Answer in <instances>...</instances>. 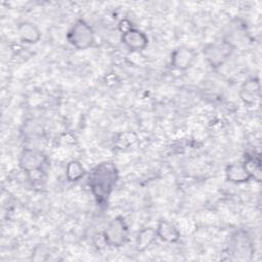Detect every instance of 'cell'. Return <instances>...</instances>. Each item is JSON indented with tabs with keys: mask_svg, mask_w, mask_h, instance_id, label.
Here are the masks:
<instances>
[{
	"mask_svg": "<svg viewBox=\"0 0 262 262\" xmlns=\"http://www.w3.org/2000/svg\"><path fill=\"white\" fill-rule=\"evenodd\" d=\"M119 172L112 162H102L96 165L88 175V184L96 202L100 205L107 202L117 181Z\"/></svg>",
	"mask_w": 262,
	"mask_h": 262,
	"instance_id": "6da1fadb",
	"label": "cell"
},
{
	"mask_svg": "<svg viewBox=\"0 0 262 262\" xmlns=\"http://www.w3.org/2000/svg\"><path fill=\"white\" fill-rule=\"evenodd\" d=\"M233 50V44L229 40L222 39L208 43L203 49V54L211 68L218 69L228 60Z\"/></svg>",
	"mask_w": 262,
	"mask_h": 262,
	"instance_id": "7a4b0ae2",
	"label": "cell"
},
{
	"mask_svg": "<svg viewBox=\"0 0 262 262\" xmlns=\"http://www.w3.org/2000/svg\"><path fill=\"white\" fill-rule=\"evenodd\" d=\"M95 35L91 26L82 18L77 19L67 34L68 42L78 50H85L94 43Z\"/></svg>",
	"mask_w": 262,
	"mask_h": 262,
	"instance_id": "3957f363",
	"label": "cell"
},
{
	"mask_svg": "<svg viewBox=\"0 0 262 262\" xmlns=\"http://www.w3.org/2000/svg\"><path fill=\"white\" fill-rule=\"evenodd\" d=\"M129 237V226L123 216L113 218L102 231L103 242L113 248L124 246Z\"/></svg>",
	"mask_w": 262,
	"mask_h": 262,
	"instance_id": "277c9868",
	"label": "cell"
},
{
	"mask_svg": "<svg viewBox=\"0 0 262 262\" xmlns=\"http://www.w3.org/2000/svg\"><path fill=\"white\" fill-rule=\"evenodd\" d=\"M254 252V244L246 231L238 230L232 234L229 242V253L234 259L251 260Z\"/></svg>",
	"mask_w": 262,
	"mask_h": 262,
	"instance_id": "5b68a950",
	"label": "cell"
},
{
	"mask_svg": "<svg viewBox=\"0 0 262 262\" xmlns=\"http://www.w3.org/2000/svg\"><path fill=\"white\" fill-rule=\"evenodd\" d=\"M48 160L45 154L36 148H24L19 154L18 166L27 174L42 171Z\"/></svg>",
	"mask_w": 262,
	"mask_h": 262,
	"instance_id": "8992f818",
	"label": "cell"
},
{
	"mask_svg": "<svg viewBox=\"0 0 262 262\" xmlns=\"http://www.w3.org/2000/svg\"><path fill=\"white\" fill-rule=\"evenodd\" d=\"M198 53L193 48L187 46H179L175 48L170 57L171 66L178 71H186L190 69L196 60Z\"/></svg>",
	"mask_w": 262,
	"mask_h": 262,
	"instance_id": "52a82bcc",
	"label": "cell"
},
{
	"mask_svg": "<svg viewBox=\"0 0 262 262\" xmlns=\"http://www.w3.org/2000/svg\"><path fill=\"white\" fill-rule=\"evenodd\" d=\"M121 41L129 51L139 53L146 48L148 44V37L141 30L133 27L122 33Z\"/></svg>",
	"mask_w": 262,
	"mask_h": 262,
	"instance_id": "ba28073f",
	"label": "cell"
},
{
	"mask_svg": "<svg viewBox=\"0 0 262 262\" xmlns=\"http://www.w3.org/2000/svg\"><path fill=\"white\" fill-rule=\"evenodd\" d=\"M261 83L256 77L247 79L239 88V98L247 105L255 104L260 98Z\"/></svg>",
	"mask_w": 262,
	"mask_h": 262,
	"instance_id": "9c48e42d",
	"label": "cell"
},
{
	"mask_svg": "<svg viewBox=\"0 0 262 262\" xmlns=\"http://www.w3.org/2000/svg\"><path fill=\"white\" fill-rule=\"evenodd\" d=\"M17 36L23 43L36 44L41 39L40 29L31 21H21L16 28Z\"/></svg>",
	"mask_w": 262,
	"mask_h": 262,
	"instance_id": "30bf717a",
	"label": "cell"
},
{
	"mask_svg": "<svg viewBox=\"0 0 262 262\" xmlns=\"http://www.w3.org/2000/svg\"><path fill=\"white\" fill-rule=\"evenodd\" d=\"M158 238L168 244H175L180 238L179 229L170 221L161 219L156 227Z\"/></svg>",
	"mask_w": 262,
	"mask_h": 262,
	"instance_id": "8fae6325",
	"label": "cell"
},
{
	"mask_svg": "<svg viewBox=\"0 0 262 262\" xmlns=\"http://www.w3.org/2000/svg\"><path fill=\"white\" fill-rule=\"evenodd\" d=\"M225 178L234 184H243L252 180L243 163H232L225 168Z\"/></svg>",
	"mask_w": 262,
	"mask_h": 262,
	"instance_id": "7c38bea8",
	"label": "cell"
},
{
	"mask_svg": "<svg viewBox=\"0 0 262 262\" xmlns=\"http://www.w3.org/2000/svg\"><path fill=\"white\" fill-rule=\"evenodd\" d=\"M157 238H158V235H157L156 228L148 226L140 229L135 239L136 250L139 252L145 251L156 242Z\"/></svg>",
	"mask_w": 262,
	"mask_h": 262,
	"instance_id": "4fadbf2b",
	"label": "cell"
},
{
	"mask_svg": "<svg viewBox=\"0 0 262 262\" xmlns=\"http://www.w3.org/2000/svg\"><path fill=\"white\" fill-rule=\"evenodd\" d=\"M245 168L250 174L252 180L260 181L261 180V160L259 155H247L245 157V161L243 162Z\"/></svg>",
	"mask_w": 262,
	"mask_h": 262,
	"instance_id": "5bb4252c",
	"label": "cell"
},
{
	"mask_svg": "<svg viewBox=\"0 0 262 262\" xmlns=\"http://www.w3.org/2000/svg\"><path fill=\"white\" fill-rule=\"evenodd\" d=\"M85 173L84 166L78 160H72L66 166V177L70 182L79 181L84 177Z\"/></svg>",
	"mask_w": 262,
	"mask_h": 262,
	"instance_id": "9a60e30c",
	"label": "cell"
},
{
	"mask_svg": "<svg viewBox=\"0 0 262 262\" xmlns=\"http://www.w3.org/2000/svg\"><path fill=\"white\" fill-rule=\"evenodd\" d=\"M138 137L137 134L131 131H125L119 133L115 139H114V144L118 149H127L130 146H132L136 141Z\"/></svg>",
	"mask_w": 262,
	"mask_h": 262,
	"instance_id": "2e32d148",
	"label": "cell"
},
{
	"mask_svg": "<svg viewBox=\"0 0 262 262\" xmlns=\"http://www.w3.org/2000/svg\"><path fill=\"white\" fill-rule=\"evenodd\" d=\"M131 28H133L132 23H131L129 19H127V18H124V19H122V20L119 23V30H120L121 34L124 33V32H126V31H128V30L131 29Z\"/></svg>",
	"mask_w": 262,
	"mask_h": 262,
	"instance_id": "e0dca14e",
	"label": "cell"
}]
</instances>
